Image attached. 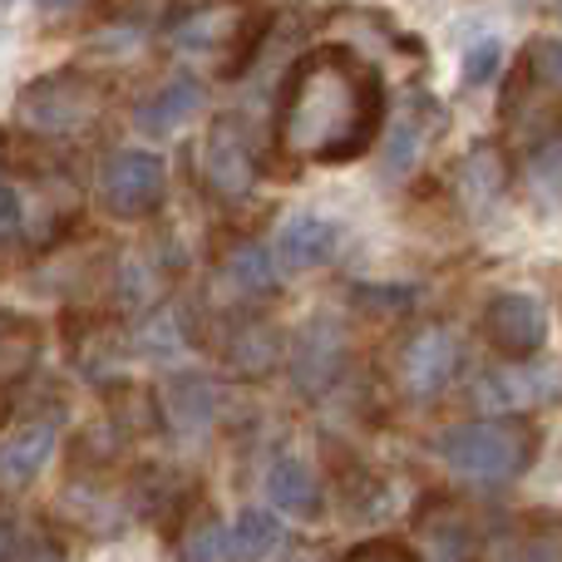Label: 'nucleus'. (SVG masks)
Instances as JSON below:
<instances>
[{"label": "nucleus", "instance_id": "obj_26", "mask_svg": "<svg viewBox=\"0 0 562 562\" xmlns=\"http://www.w3.org/2000/svg\"><path fill=\"white\" fill-rule=\"evenodd\" d=\"M10 553H15V524H10V514L0 508V562H10Z\"/></svg>", "mask_w": 562, "mask_h": 562}, {"label": "nucleus", "instance_id": "obj_3", "mask_svg": "<svg viewBox=\"0 0 562 562\" xmlns=\"http://www.w3.org/2000/svg\"><path fill=\"white\" fill-rule=\"evenodd\" d=\"M104 79L85 75V69H55V75L35 79L20 89V124H30L35 134H85L99 114H104Z\"/></svg>", "mask_w": 562, "mask_h": 562}, {"label": "nucleus", "instance_id": "obj_2", "mask_svg": "<svg viewBox=\"0 0 562 562\" xmlns=\"http://www.w3.org/2000/svg\"><path fill=\"white\" fill-rule=\"evenodd\" d=\"M439 459L469 484H514L538 459V429L514 415L454 425L449 435H439Z\"/></svg>", "mask_w": 562, "mask_h": 562}, {"label": "nucleus", "instance_id": "obj_7", "mask_svg": "<svg viewBox=\"0 0 562 562\" xmlns=\"http://www.w3.org/2000/svg\"><path fill=\"white\" fill-rule=\"evenodd\" d=\"M203 178H207V188H213V198H223V203H243V198L252 193L257 154H252V144H247L237 119L213 124L207 148H203Z\"/></svg>", "mask_w": 562, "mask_h": 562}, {"label": "nucleus", "instance_id": "obj_27", "mask_svg": "<svg viewBox=\"0 0 562 562\" xmlns=\"http://www.w3.org/2000/svg\"><path fill=\"white\" fill-rule=\"evenodd\" d=\"M158 0H109V10H119V15H144V10H154Z\"/></svg>", "mask_w": 562, "mask_h": 562}, {"label": "nucleus", "instance_id": "obj_22", "mask_svg": "<svg viewBox=\"0 0 562 562\" xmlns=\"http://www.w3.org/2000/svg\"><path fill=\"white\" fill-rule=\"evenodd\" d=\"M20 237V193L10 183V168L0 158V247H10Z\"/></svg>", "mask_w": 562, "mask_h": 562}, {"label": "nucleus", "instance_id": "obj_15", "mask_svg": "<svg viewBox=\"0 0 562 562\" xmlns=\"http://www.w3.org/2000/svg\"><path fill=\"white\" fill-rule=\"evenodd\" d=\"M469 553H474V538H469V524L454 514V508H435V514H425L415 562H469Z\"/></svg>", "mask_w": 562, "mask_h": 562}, {"label": "nucleus", "instance_id": "obj_5", "mask_svg": "<svg viewBox=\"0 0 562 562\" xmlns=\"http://www.w3.org/2000/svg\"><path fill=\"white\" fill-rule=\"evenodd\" d=\"M168 198V168L158 154H144V148H124L104 164L99 173V203L109 207L124 223H138V217H154Z\"/></svg>", "mask_w": 562, "mask_h": 562}, {"label": "nucleus", "instance_id": "obj_9", "mask_svg": "<svg viewBox=\"0 0 562 562\" xmlns=\"http://www.w3.org/2000/svg\"><path fill=\"white\" fill-rule=\"evenodd\" d=\"M59 425L55 419H25L20 429H10L0 439V488H30L40 479V469L55 454Z\"/></svg>", "mask_w": 562, "mask_h": 562}, {"label": "nucleus", "instance_id": "obj_19", "mask_svg": "<svg viewBox=\"0 0 562 562\" xmlns=\"http://www.w3.org/2000/svg\"><path fill=\"white\" fill-rule=\"evenodd\" d=\"M277 350H281L277 330L262 326V321H247V326L227 340V360H233L237 370H247V375H262V370L277 360Z\"/></svg>", "mask_w": 562, "mask_h": 562}, {"label": "nucleus", "instance_id": "obj_25", "mask_svg": "<svg viewBox=\"0 0 562 562\" xmlns=\"http://www.w3.org/2000/svg\"><path fill=\"white\" fill-rule=\"evenodd\" d=\"M494 65H498V45L474 49V55H469V85H484V79L494 75Z\"/></svg>", "mask_w": 562, "mask_h": 562}, {"label": "nucleus", "instance_id": "obj_29", "mask_svg": "<svg viewBox=\"0 0 562 562\" xmlns=\"http://www.w3.org/2000/svg\"><path fill=\"white\" fill-rule=\"evenodd\" d=\"M553 10H558V20H562V0H558V5H553Z\"/></svg>", "mask_w": 562, "mask_h": 562}, {"label": "nucleus", "instance_id": "obj_17", "mask_svg": "<svg viewBox=\"0 0 562 562\" xmlns=\"http://www.w3.org/2000/svg\"><path fill=\"white\" fill-rule=\"evenodd\" d=\"M340 360V336L330 321H311L306 330H301V350H296V380L306 390H321L330 380V370H336Z\"/></svg>", "mask_w": 562, "mask_h": 562}, {"label": "nucleus", "instance_id": "obj_4", "mask_svg": "<svg viewBox=\"0 0 562 562\" xmlns=\"http://www.w3.org/2000/svg\"><path fill=\"white\" fill-rule=\"evenodd\" d=\"M173 45L188 55H213L237 75L247 49L257 45V15L247 0H198L173 20Z\"/></svg>", "mask_w": 562, "mask_h": 562}, {"label": "nucleus", "instance_id": "obj_23", "mask_svg": "<svg viewBox=\"0 0 562 562\" xmlns=\"http://www.w3.org/2000/svg\"><path fill=\"white\" fill-rule=\"evenodd\" d=\"M528 65H533V75L543 79V85L562 89V40H538V45L528 49Z\"/></svg>", "mask_w": 562, "mask_h": 562}, {"label": "nucleus", "instance_id": "obj_16", "mask_svg": "<svg viewBox=\"0 0 562 562\" xmlns=\"http://www.w3.org/2000/svg\"><path fill=\"white\" fill-rule=\"evenodd\" d=\"M439 124H445V114H439L435 104H409L405 114H400L395 134H390V154H385L390 173H405V168L429 148V138L439 134Z\"/></svg>", "mask_w": 562, "mask_h": 562}, {"label": "nucleus", "instance_id": "obj_13", "mask_svg": "<svg viewBox=\"0 0 562 562\" xmlns=\"http://www.w3.org/2000/svg\"><path fill=\"white\" fill-rule=\"evenodd\" d=\"M267 494H272V504L291 518L321 514V484H316V474H311V464H301V459H277L272 474H267Z\"/></svg>", "mask_w": 562, "mask_h": 562}, {"label": "nucleus", "instance_id": "obj_18", "mask_svg": "<svg viewBox=\"0 0 562 562\" xmlns=\"http://www.w3.org/2000/svg\"><path fill=\"white\" fill-rule=\"evenodd\" d=\"M227 533H233V558L237 562H267L281 548V524L272 514H262V508H247Z\"/></svg>", "mask_w": 562, "mask_h": 562}, {"label": "nucleus", "instance_id": "obj_21", "mask_svg": "<svg viewBox=\"0 0 562 562\" xmlns=\"http://www.w3.org/2000/svg\"><path fill=\"white\" fill-rule=\"evenodd\" d=\"M183 562H233V533L223 524H198L183 538Z\"/></svg>", "mask_w": 562, "mask_h": 562}, {"label": "nucleus", "instance_id": "obj_1", "mask_svg": "<svg viewBox=\"0 0 562 562\" xmlns=\"http://www.w3.org/2000/svg\"><path fill=\"white\" fill-rule=\"evenodd\" d=\"M385 89L346 45H316L286 75L277 104V148L306 164H350L380 134Z\"/></svg>", "mask_w": 562, "mask_h": 562}, {"label": "nucleus", "instance_id": "obj_11", "mask_svg": "<svg viewBox=\"0 0 562 562\" xmlns=\"http://www.w3.org/2000/svg\"><path fill=\"white\" fill-rule=\"evenodd\" d=\"M217 415V395L203 375H173L164 385V419L178 439H203Z\"/></svg>", "mask_w": 562, "mask_h": 562}, {"label": "nucleus", "instance_id": "obj_6", "mask_svg": "<svg viewBox=\"0 0 562 562\" xmlns=\"http://www.w3.org/2000/svg\"><path fill=\"white\" fill-rule=\"evenodd\" d=\"M459 330L445 326V321H425L415 326L405 340H400V356H395V380L409 400H435L439 390L454 380L459 370Z\"/></svg>", "mask_w": 562, "mask_h": 562}, {"label": "nucleus", "instance_id": "obj_12", "mask_svg": "<svg viewBox=\"0 0 562 562\" xmlns=\"http://www.w3.org/2000/svg\"><path fill=\"white\" fill-rule=\"evenodd\" d=\"M40 356V326L25 316H0V415L10 409L20 380L30 375Z\"/></svg>", "mask_w": 562, "mask_h": 562}, {"label": "nucleus", "instance_id": "obj_10", "mask_svg": "<svg viewBox=\"0 0 562 562\" xmlns=\"http://www.w3.org/2000/svg\"><path fill=\"white\" fill-rule=\"evenodd\" d=\"M203 85H198L193 75H173L168 85H158L154 94L138 104V114H134V124L144 128L148 138H168V134H178V128L188 124V119L203 109Z\"/></svg>", "mask_w": 562, "mask_h": 562}, {"label": "nucleus", "instance_id": "obj_28", "mask_svg": "<svg viewBox=\"0 0 562 562\" xmlns=\"http://www.w3.org/2000/svg\"><path fill=\"white\" fill-rule=\"evenodd\" d=\"M79 0H40V10H45V15H59V10H75Z\"/></svg>", "mask_w": 562, "mask_h": 562}, {"label": "nucleus", "instance_id": "obj_20", "mask_svg": "<svg viewBox=\"0 0 562 562\" xmlns=\"http://www.w3.org/2000/svg\"><path fill=\"white\" fill-rule=\"evenodd\" d=\"M223 277L233 281V286H243L247 296H262V291H272V286H277L272 262H267V252H262L257 243L233 247V252H227V262H223Z\"/></svg>", "mask_w": 562, "mask_h": 562}, {"label": "nucleus", "instance_id": "obj_24", "mask_svg": "<svg viewBox=\"0 0 562 562\" xmlns=\"http://www.w3.org/2000/svg\"><path fill=\"white\" fill-rule=\"evenodd\" d=\"M346 562H415V553H409L405 543H390V538H375V543L350 548Z\"/></svg>", "mask_w": 562, "mask_h": 562}, {"label": "nucleus", "instance_id": "obj_14", "mask_svg": "<svg viewBox=\"0 0 562 562\" xmlns=\"http://www.w3.org/2000/svg\"><path fill=\"white\" fill-rule=\"evenodd\" d=\"M330 252H336V227L321 223V217H291V223L281 227L277 257H281V267H291V272L321 267Z\"/></svg>", "mask_w": 562, "mask_h": 562}, {"label": "nucleus", "instance_id": "obj_8", "mask_svg": "<svg viewBox=\"0 0 562 562\" xmlns=\"http://www.w3.org/2000/svg\"><path fill=\"white\" fill-rule=\"evenodd\" d=\"M484 330H488V340H494L498 356L528 360V356H538V346H543L548 321H543V306H538L533 296H524V291H504V296L488 301Z\"/></svg>", "mask_w": 562, "mask_h": 562}]
</instances>
